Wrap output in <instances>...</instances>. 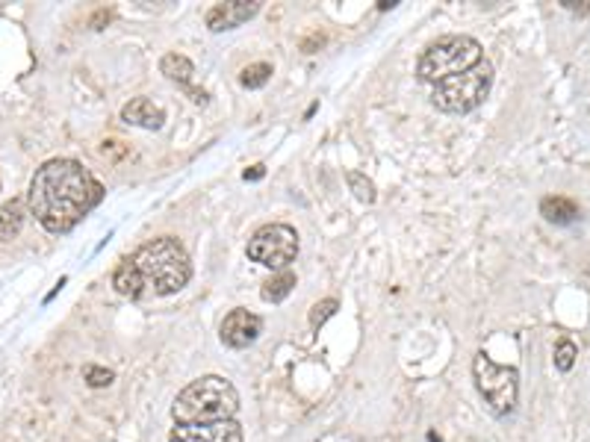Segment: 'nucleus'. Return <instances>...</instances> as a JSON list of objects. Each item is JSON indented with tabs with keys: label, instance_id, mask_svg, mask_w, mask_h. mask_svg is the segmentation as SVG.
<instances>
[{
	"label": "nucleus",
	"instance_id": "nucleus-1",
	"mask_svg": "<svg viewBox=\"0 0 590 442\" xmlns=\"http://www.w3.org/2000/svg\"><path fill=\"white\" fill-rule=\"evenodd\" d=\"M100 198L104 186L77 160H48L33 174L27 207L48 233L62 236L77 227L100 204Z\"/></svg>",
	"mask_w": 590,
	"mask_h": 442
},
{
	"label": "nucleus",
	"instance_id": "nucleus-2",
	"mask_svg": "<svg viewBox=\"0 0 590 442\" xmlns=\"http://www.w3.org/2000/svg\"><path fill=\"white\" fill-rule=\"evenodd\" d=\"M239 410V395L227 377L204 375L192 381L171 404L174 425H210V422L234 419Z\"/></svg>",
	"mask_w": 590,
	"mask_h": 442
},
{
	"label": "nucleus",
	"instance_id": "nucleus-3",
	"mask_svg": "<svg viewBox=\"0 0 590 442\" xmlns=\"http://www.w3.org/2000/svg\"><path fill=\"white\" fill-rule=\"evenodd\" d=\"M133 265L140 269L148 295H174L180 292L192 278L189 254L174 236H160L154 242L142 245L133 257Z\"/></svg>",
	"mask_w": 590,
	"mask_h": 442
},
{
	"label": "nucleus",
	"instance_id": "nucleus-4",
	"mask_svg": "<svg viewBox=\"0 0 590 442\" xmlns=\"http://www.w3.org/2000/svg\"><path fill=\"white\" fill-rule=\"evenodd\" d=\"M484 59L482 44L473 36H442V39L431 42L417 62V77L422 83H442L449 77L469 71Z\"/></svg>",
	"mask_w": 590,
	"mask_h": 442
},
{
	"label": "nucleus",
	"instance_id": "nucleus-5",
	"mask_svg": "<svg viewBox=\"0 0 590 442\" xmlns=\"http://www.w3.org/2000/svg\"><path fill=\"white\" fill-rule=\"evenodd\" d=\"M490 89H493V66L487 59H482L478 66L458 74V77L437 83L435 95H431V104H435L440 113L466 115V113H473L475 107L484 104Z\"/></svg>",
	"mask_w": 590,
	"mask_h": 442
},
{
	"label": "nucleus",
	"instance_id": "nucleus-6",
	"mask_svg": "<svg viewBox=\"0 0 590 442\" xmlns=\"http://www.w3.org/2000/svg\"><path fill=\"white\" fill-rule=\"evenodd\" d=\"M473 377L493 416H511L520 399V372L514 366L493 363L484 351H478L473 360Z\"/></svg>",
	"mask_w": 590,
	"mask_h": 442
},
{
	"label": "nucleus",
	"instance_id": "nucleus-7",
	"mask_svg": "<svg viewBox=\"0 0 590 442\" xmlns=\"http://www.w3.org/2000/svg\"><path fill=\"white\" fill-rule=\"evenodd\" d=\"M248 257L266 269H287L299 254V233L290 225H266L248 239Z\"/></svg>",
	"mask_w": 590,
	"mask_h": 442
},
{
	"label": "nucleus",
	"instance_id": "nucleus-8",
	"mask_svg": "<svg viewBox=\"0 0 590 442\" xmlns=\"http://www.w3.org/2000/svg\"><path fill=\"white\" fill-rule=\"evenodd\" d=\"M169 442H243V428L236 419L210 422V425H174Z\"/></svg>",
	"mask_w": 590,
	"mask_h": 442
},
{
	"label": "nucleus",
	"instance_id": "nucleus-9",
	"mask_svg": "<svg viewBox=\"0 0 590 442\" xmlns=\"http://www.w3.org/2000/svg\"><path fill=\"white\" fill-rule=\"evenodd\" d=\"M260 334H263V319L248 310L227 312L219 328L221 343H225L227 348H248L251 343H257V336Z\"/></svg>",
	"mask_w": 590,
	"mask_h": 442
},
{
	"label": "nucleus",
	"instance_id": "nucleus-10",
	"mask_svg": "<svg viewBox=\"0 0 590 442\" xmlns=\"http://www.w3.org/2000/svg\"><path fill=\"white\" fill-rule=\"evenodd\" d=\"M257 12H260V4H257V0H230V4H216L207 12V27L213 33L234 30V27L245 24L248 18H254Z\"/></svg>",
	"mask_w": 590,
	"mask_h": 442
},
{
	"label": "nucleus",
	"instance_id": "nucleus-11",
	"mask_svg": "<svg viewBox=\"0 0 590 442\" xmlns=\"http://www.w3.org/2000/svg\"><path fill=\"white\" fill-rule=\"evenodd\" d=\"M122 122L133 124V127H145V130H160L165 122V113H163V107L154 104V100L133 98L131 104H124V109H122Z\"/></svg>",
	"mask_w": 590,
	"mask_h": 442
},
{
	"label": "nucleus",
	"instance_id": "nucleus-12",
	"mask_svg": "<svg viewBox=\"0 0 590 442\" xmlns=\"http://www.w3.org/2000/svg\"><path fill=\"white\" fill-rule=\"evenodd\" d=\"M113 287H116L118 295H124V298H131V301H140L148 295L145 280H142L140 269L133 265V260H124L122 265H118L116 274H113Z\"/></svg>",
	"mask_w": 590,
	"mask_h": 442
},
{
	"label": "nucleus",
	"instance_id": "nucleus-13",
	"mask_svg": "<svg viewBox=\"0 0 590 442\" xmlns=\"http://www.w3.org/2000/svg\"><path fill=\"white\" fill-rule=\"evenodd\" d=\"M540 216L552 225H570V221L578 218V204L564 195H549L540 201Z\"/></svg>",
	"mask_w": 590,
	"mask_h": 442
},
{
	"label": "nucleus",
	"instance_id": "nucleus-14",
	"mask_svg": "<svg viewBox=\"0 0 590 442\" xmlns=\"http://www.w3.org/2000/svg\"><path fill=\"white\" fill-rule=\"evenodd\" d=\"M160 71L169 80L178 83V86H183V89L189 91V80H192V74H195V66H192V62L183 57V53H165L163 62H160Z\"/></svg>",
	"mask_w": 590,
	"mask_h": 442
},
{
	"label": "nucleus",
	"instance_id": "nucleus-15",
	"mask_svg": "<svg viewBox=\"0 0 590 442\" xmlns=\"http://www.w3.org/2000/svg\"><path fill=\"white\" fill-rule=\"evenodd\" d=\"M292 287H295V274H292L290 269H283V272H278V274H272V278L263 283L260 295H263V301L281 304V301L292 292Z\"/></svg>",
	"mask_w": 590,
	"mask_h": 442
},
{
	"label": "nucleus",
	"instance_id": "nucleus-16",
	"mask_svg": "<svg viewBox=\"0 0 590 442\" xmlns=\"http://www.w3.org/2000/svg\"><path fill=\"white\" fill-rule=\"evenodd\" d=\"M24 225V201L12 198L0 207V239H12Z\"/></svg>",
	"mask_w": 590,
	"mask_h": 442
},
{
	"label": "nucleus",
	"instance_id": "nucleus-17",
	"mask_svg": "<svg viewBox=\"0 0 590 442\" xmlns=\"http://www.w3.org/2000/svg\"><path fill=\"white\" fill-rule=\"evenodd\" d=\"M269 80H272L269 62H251V66H245L243 74H239V83H243L245 89H263Z\"/></svg>",
	"mask_w": 590,
	"mask_h": 442
},
{
	"label": "nucleus",
	"instance_id": "nucleus-18",
	"mask_svg": "<svg viewBox=\"0 0 590 442\" xmlns=\"http://www.w3.org/2000/svg\"><path fill=\"white\" fill-rule=\"evenodd\" d=\"M346 180H348V186H352V192L357 195V201H363V204H372V201H375V186H372V180H369L366 174L348 171Z\"/></svg>",
	"mask_w": 590,
	"mask_h": 442
},
{
	"label": "nucleus",
	"instance_id": "nucleus-19",
	"mask_svg": "<svg viewBox=\"0 0 590 442\" xmlns=\"http://www.w3.org/2000/svg\"><path fill=\"white\" fill-rule=\"evenodd\" d=\"M576 357H578V348H576L573 339H558V345H555V366L561 368V372H570L573 363H576Z\"/></svg>",
	"mask_w": 590,
	"mask_h": 442
},
{
	"label": "nucleus",
	"instance_id": "nucleus-20",
	"mask_svg": "<svg viewBox=\"0 0 590 442\" xmlns=\"http://www.w3.org/2000/svg\"><path fill=\"white\" fill-rule=\"evenodd\" d=\"M83 377H86V383L92 386V390H104V386H109L116 381V375L109 372V368H100V366H86L83 368Z\"/></svg>",
	"mask_w": 590,
	"mask_h": 442
},
{
	"label": "nucleus",
	"instance_id": "nucleus-21",
	"mask_svg": "<svg viewBox=\"0 0 590 442\" xmlns=\"http://www.w3.org/2000/svg\"><path fill=\"white\" fill-rule=\"evenodd\" d=\"M337 307H339V304H337L334 298H325V301H319L316 307H313V312H310V328H313V330H319V328L325 325V321L331 319V316H334V312H337Z\"/></svg>",
	"mask_w": 590,
	"mask_h": 442
},
{
	"label": "nucleus",
	"instance_id": "nucleus-22",
	"mask_svg": "<svg viewBox=\"0 0 590 442\" xmlns=\"http://www.w3.org/2000/svg\"><path fill=\"white\" fill-rule=\"evenodd\" d=\"M263 174H266V169H263V165H251V169H245V174H243V178H245V180H260Z\"/></svg>",
	"mask_w": 590,
	"mask_h": 442
},
{
	"label": "nucleus",
	"instance_id": "nucleus-23",
	"mask_svg": "<svg viewBox=\"0 0 590 442\" xmlns=\"http://www.w3.org/2000/svg\"><path fill=\"white\" fill-rule=\"evenodd\" d=\"M428 442H440V439H437L435 434H428Z\"/></svg>",
	"mask_w": 590,
	"mask_h": 442
}]
</instances>
